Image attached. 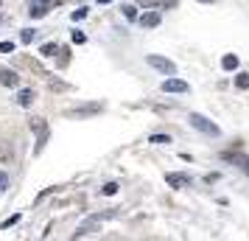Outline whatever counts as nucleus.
Segmentation results:
<instances>
[{
	"label": "nucleus",
	"mask_w": 249,
	"mask_h": 241,
	"mask_svg": "<svg viewBox=\"0 0 249 241\" xmlns=\"http://www.w3.org/2000/svg\"><path fill=\"white\" fill-rule=\"evenodd\" d=\"M112 216H115V210H107V213H95V216L84 219V222L79 224V230L73 233V241H79V239H84V236L95 233V230L101 227V222H104V219H112Z\"/></svg>",
	"instance_id": "1"
},
{
	"label": "nucleus",
	"mask_w": 249,
	"mask_h": 241,
	"mask_svg": "<svg viewBox=\"0 0 249 241\" xmlns=\"http://www.w3.org/2000/svg\"><path fill=\"white\" fill-rule=\"evenodd\" d=\"M188 121H191V127L199 129L202 135H210V138H218V135H221V129L215 127L213 121H207L204 115H199V112H191V115H188Z\"/></svg>",
	"instance_id": "2"
},
{
	"label": "nucleus",
	"mask_w": 249,
	"mask_h": 241,
	"mask_svg": "<svg viewBox=\"0 0 249 241\" xmlns=\"http://www.w3.org/2000/svg\"><path fill=\"white\" fill-rule=\"evenodd\" d=\"M146 62L151 65L154 70H160V73H165V76H174L177 73V65L171 62V59H165V56H157V54H148L146 56Z\"/></svg>",
	"instance_id": "3"
},
{
	"label": "nucleus",
	"mask_w": 249,
	"mask_h": 241,
	"mask_svg": "<svg viewBox=\"0 0 249 241\" xmlns=\"http://www.w3.org/2000/svg\"><path fill=\"white\" fill-rule=\"evenodd\" d=\"M162 93H188V81H182V79H165L162 81Z\"/></svg>",
	"instance_id": "4"
},
{
	"label": "nucleus",
	"mask_w": 249,
	"mask_h": 241,
	"mask_svg": "<svg viewBox=\"0 0 249 241\" xmlns=\"http://www.w3.org/2000/svg\"><path fill=\"white\" fill-rule=\"evenodd\" d=\"M0 84H3V87H17V84H20V76L9 68H0Z\"/></svg>",
	"instance_id": "5"
},
{
	"label": "nucleus",
	"mask_w": 249,
	"mask_h": 241,
	"mask_svg": "<svg viewBox=\"0 0 249 241\" xmlns=\"http://www.w3.org/2000/svg\"><path fill=\"white\" fill-rule=\"evenodd\" d=\"M48 6H51V0H31V17H34V20L45 17V14H48Z\"/></svg>",
	"instance_id": "6"
},
{
	"label": "nucleus",
	"mask_w": 249,
	"mask_h": 241,
	"mask_svg": "<svg viewBox=\"0 0 249 241\" xmlns=\"http://www.w3.org/2000/svg\"><path fill=\"white\" fill-rule=\"evenodd\" d=\"M14 160V149L9 140H0V166H9Z\"/></svg>",
	"instance_id": "7"
},
{
	"label": "nucleus",
	"mask_w": 249,
	"mask_h": 241,
	"mask_svg": "<svg viewBox=\"0 0 249 241\" xmlns=\"http://www.w3.org/2000/svg\"><path fill=\"white\" fill-rule=\"evenodd\" d=\"M34 95H36V93L31 90V87H23V90L17 93V98H14V101L20 104V107H31V104H34Z\"/></svg>",
	"instance_id": "8"
},
{
	"label": "nucleus",
	"mask_w": 249,
	"mask_h": 241,
	"mask_svg": "<svg viewBox=\"0 0 249 241\" xmlns=\"http://www.w3.org/2000/svg\"><path fill=\"white\" fill-rule=\"evenodd\" d=\"M137 20H140L143 28H157V25H160V14L157 12H146V14H140Z\"/></svg>",
	"instance_id": "9"
},
{
	"label": "nucleus",
	"mask_w": 249,
	"mask_h": 241,
	"mask_svg": "<svg viewBox=\"0 0 249 241\" xmlns=\"http://www.w3.org/2000/svg\"><path fill=\"white\" fill-rule=\"evenodd\" d=\"M165 183L174 185V188H188V185H191V180H188L185 174H165Z\"/></svg>",
	"instance_id": "10"
},
{
	"label": "nucleus",
	"mask_w": 249,
	"mask_h": 241,
	"mask_svg": "<svg viewBox=\"0 0 249 241\" xmlns=\"http://www.w3.org/2000/svg\"><path fill=\"white\" fill-rule=\"evenodd\" d=\"M224 160L238 163V166H241V168H244V171L249 174V157H247V154H232V151H227V154H224Z\"/></svg>",
	"instance_id": "11"
},
{
	"label": "nucleus",
	"mask_w": 249,
	"mask_h": 241,
	"mask_svg": "<svg viewBox=\"0 0 249 241\" xmlns=\"http://www.w3.org/2000/svg\"><path fill=\"white\" fill-rule=\"evenodd\" d=\"M39 54H42V56H53V54H59V45L56 42H42Z\"/></svg>",
	"instance_id": "12"
},
{
	"label": "nucleus",
	"mask_w": 249,
	"mask_h": 241,
	"mask_svg": "<svg viewBox=\"0 0 249 241\" xmlns=\"http://www.w3.org/2000/svg\"><path fill=\"white\" fill-rule=\"evenodd\" d=\"M101 110V104H92V107H81V110H73V118H79V115H90V112H98Z\"/></svg>",
	"instance_id": "13"
},
{
	"label": "nucleus",
	"mask_w": 249,
	"mask_h": 241,
	"mask_svg": "<svg viewBox=\"0 0 249 241\" xmlns=\"http://www.w3.org/2000/svg\"><path fill=\"white\" fill-rule=\"evenodd\" d=\"M221 68H224V70H235V68H238V56L227 54V56L221 59Z\"/></svg>",
	"instance_id": "14"
},
{
	"label": "nucleus",
	"mask_w": 249,
	"mask_h": 241,
	"mask_svg": "<svg viewBox=\"0 0 249 241\" xmlns=\"http://www.w3.org/2000/svg\"><path fill=\"white\" fill-rule=\"evenodd\" d=\"M235 87L238 90H249V73H238L235 76Z\"/></svg>",
	"instance_id": "15"
},
{
	"label": "nucleus",
	"mask_w": 249,
	"mask_h": 241,
	"mask_svg": "<svg viewBox=\"0 0 249 241\" xmlns=\"http://www.w3.org/2000/svg\"><path fill=\"white\" fill-rule=\"evenodd\" d=\"M148 143H154V146H165V143H171V138H168V135H151Z\"/></svg>",
	"instance_id": "16"
},
{
	"label": "nucleus",
	"mask_w": 249,
	"mask_h": 241,
	"mask_svg": "<svg viewBox=\"0 0 249 241\" xmlns=\"http://www.w3.org/2000/svg\"><path fill=\"white\" fill-rule=\"evenodd\" d=\"M31 39H34V28H23V31H20V42H23V45H28Z\"/></svg>",
	"instance_id": "17"
},
{
	"label": "nucleus",
	"mask_w": 249,
	"mask_h": 241,
	"mask_svg": "<svg viewBox=\"0 0 249 241\" xmlns=\"http://www.w3.org/2000/svg\"><path fill=\"white\" fill-rule=\"evenodd\" d=\"M124 17H126V20H137V9L132 6V3H126V6H124Z\"/></svg>",
	"instance_id": "18"
},
{
	"label": "nucleus",
	"mask_w": 249,
	"mask_h": 241,
	"mask_svg": "<svg viewBox=\"0 0 249 241\" xmlns=\"http://www.w3.org/2000/svg\"><path fill=\"white\" fill-rule=\"evenodd\" d=\"M101 194H104V196H115V194H118V183H107V185L101 188Z\"/></svg>",
	"instance_id": "19"
},
{
	"label": "nucleus",
	"mask_w": 249,
	"mask_h": 241,
	"mask_svg": "<svg viewBox=\"0 0 249 241\" xmlns=\"http://www.w3.org/2000/svg\"><path fill=\"white\" fill-rule=\"evenodd\" d=\"M17 222H20V213H14V216H9V219H6V222H3V230L14 227V224H17Z\"/></svg>",
	"instance_id": "20"
},
{
	"label": "nucleus",
	"mask_w": 249,
	"mask_h": 241,
	"mask_svg": "<svg viewBox=\"0 0 249 241\" xmlns=\"http://www.w3.org/2000/svg\"><path fill=\"white\" fill-rule=\"evenodd\" d=\"M73 42H76V45L87 42V34H84V31H73Z\"/></svg>",
	"instance_id": "21"
},
{
	"label": "nucleus",
	"mask_w": 249,
	"mask_h": 241,
	"mask_svg": "<svg viewBox=\"0 0 249 241\" xmlns=\"http://www.w3.org/2000/svg\"><path fill=\"white\" fill-rule=\"evenodd\" d=\"M6 188H9V174H6V171H0V194H3Z\"/></svg>",
	"instance_id": "22"
},
{
	"label": "nucleus",
	"mask_w": 249,
	"mask_h": 241,
	"mask_svg": "<svg viewBox=\"0 0 249 241\" xmlns=\"http://www.w3.org/2000/svg\"><path fill=\"white\" fill-rule=\"evenodd\" d=\"M59 54H62V56H59V68H65L70 62V51H59Z\"/></svg>",
	"instance_id": "23"
},
{
	"label": "nucleus",
	"mask_w": 249,
	"mask_h": 241,
	"mask_svg": "<svg viewBox=\"0 0 249 241\" xmlns=\"http://www.w3.org/2000/svg\"><path fill=\"white\" fill-rule=\"evenodd\" d=\"M14 51V42H0V54H12Z\"/></svg>",
	"instance_id": "24"
},
{
	"label": "nucleus",
	"mask_w": 249,
	"mask_h": 241,
	"mask_svg": "<svg viewBox=\"0 0 249 241\" xmlns=\"http://www.w3.org/2000/svg\"><path fill=\"white\" fill-rule=\"evenodd\" d=\"M84 17H87V9H76L73 12V20H84Z\"/></svg>",
	"instance_id": "25"
},
{
	"label": "nucleus",
	"mask_w": 249,
	"mask_h": 241,
	"mask_svg": "<svg viewBox=\"0 0 249 241\" xmlns=\"http://www.w3.org/2000/svg\"><path fill=\"white\" fill-rule=\"evenodd\" d=\"M137 3H140V6H146V9H154V6H157V0H137Z\"/></svg>",
	"instance_id": "26"
},
{
	"label": "nucleus",
	"mask_w": 249,
	"mask_h": 241,
	"mask_svg": "<svg viewBox=\"0 0 249 241\" xmlns=\"http://www.w3.org/2000/svg\"><path fill=\"white\" fill-rule=\"evenodd\" d=\"M51 90H65V84H62V81H56V79H51Z\"/></svg>",
	"instance_id": "27"
},
{
	"label": "nucleus",
	"mask_w": 249,
	"mask_h": 241,
	"mask_svg": "<svg viewBox=\"0 0 249 241\" xmlns=\"http://www.w3.org/2000/svg\"><path fill=\"white\" fill-rule=\"evenodd\" d=\"M174 3H177V0H165V6H174Z\"/></svg>",
	"instance_id": "28"
},
{
	"label": "nucleus",
	"mask_w": 249,
	"mask_h": 241,
	"mask_svg": "<svg viewBox=\"0 0 249 241\" xmlns=\"http://www.w3.org/2000/svg\"><path fill=\"white\" fill-rule=\"evenodd\" d=\"M95 3H101V6H104V3H112V0H95Z\"/></svg>",
	"instance_id": "29"
},
{
	"label": "nucleus",
	"mask_w": 249,
	"mask_h": 241,
	"mask_svg": "<svg viewBox=\"0 0 249 241\" xmlns=\"http://www.w3.org/2000/svg\"><path fill=\"white\" fill-rule=\"evenodd\" d=\"M151 241H165V239H151Z\"/></svg>",
	"instance_id": "30"
}]
</instances>
